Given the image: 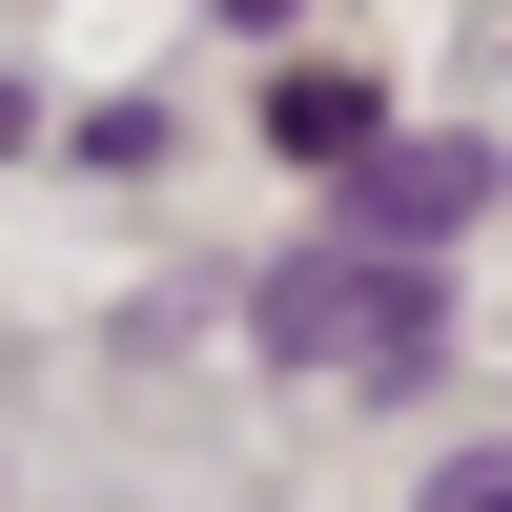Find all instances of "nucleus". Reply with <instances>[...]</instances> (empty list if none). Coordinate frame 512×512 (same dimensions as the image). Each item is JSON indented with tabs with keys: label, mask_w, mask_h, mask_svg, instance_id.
Returning a JSON list of instances; mask_svg holds the SVG:
<instances>
[{
	"label": "nucleus",
	"mask_w": 512,
	"mask_h": 512,
	"mask_svg": "<svg viewBox=\"0 0 512 512\" xmlns=\"http://www.w3.org/2000/svg\"><path fill=\"white\" fill-rule=\"evenodd\" d=\"M431 512H512V451H451V472H431Z\"/></svg>",
	"instance_id": "obj_3"
},
{
	"label": "nucleus",
	"mask_w": 512,
	"mask_h": 512,
	"mask_svg": "<svg viewBox=\"0 0 512 512\" xmlns=\"http://www.w3.org/2000/svg\"><path fill=\"white\" fill-rule=\"evenodd\" d=\"M472 205H492V144H451V123H431V144H369V164H349V246H451Z\"/></svg>",
	"instance_id": "obj_2"
},
{
	"label": "nucleus",
	"mask_w": 512,
	"mask_h": 512,
	"mask_svg": "<svg viewBox=\"0 0 512 512\" xmlns=\"http://www.w3.org/2000/svg\"><path fill=\"white\" fill-rule=\"evenodd\" d=\"M246 328H267V369H328V390H431V369H451L431 246H287Z\"/></svg>",
	"instance_id": "obj_1"
}]
</instances>
